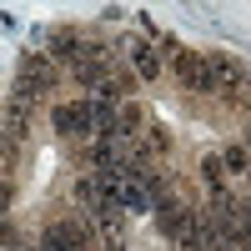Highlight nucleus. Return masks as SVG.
<instances>
[{
	"instance_id": "1",
	"label": "nucleus",
	"mask_w": 251,
	"mask_h": 251,
	"mask_svg": "<svg viewBox=\"0 0 251 251\" xmlns=\"http://www.w3.org/2000/svg\"><path fill=\"white\" fill-rule=\"evenodd\" d=\"M156 50H161V60H171V75L181 80V91H191V96H211L206 50H186V46H176L171 35H166V40H156Z\"/></svg>"
},
{
	"instance_id": "2",
	"label": "nucleus",
	"mask_w": 251,
	"mask_h": 251,
	"mask_svg": "<svg viewBox=\"0 0 251 251\" xmlns=\"http://www.w3.org/2000/svg\"><path fill=\"white\" fill-rule=\"evenodd\" d=\"M206 75H211V96H226V100H241L246 91V66L231 55V50H206Z\"/></svg>"
},
{
	"instance_id": "3",
	"label": "nucleus",
	"mask_w": 251,
	"mask_h": 251,
	"mask_svg": "<svg viewBox=\"0 0 251 251\" xmlns=\"http://www.w3.org/2000/svg\"><path fill=\"white\" fill-rule=\"evenodd\" d=\"M91 226L96 236V251H126L131 246V221H126V211H116V206H100L96 216H80Z\"/></svg>"
},
{
	"instance_id": "4",
	"label": "nucleus",
	"mask_w": 251,
	"mask_h": 251,
	"mask_svg": "<svg viewBox=\"0 0 251 251\" xmlns=\"http://www.w3.org/2000/svg\"><path fill=\"white\" fill-rule=\"evenodd\" d=\"M15 80H20V86H30V91H40V96H50V91L60 86V66H55L46 50H25V55H20V66H15Z\"/></svg>"
},
{
	"instance_id": "5",
	"label": "nucleus",
	"mask_w": 251,
	"mask_h": 251,
	"mask_svg": "<svg viewBox=\"0 0 251 251\" xmlns=\"http://www.w3.org/2000/svg\"><path fill=\"white\" fill-rule=\"evenodd\" d=\"M50 126L66 141H91V100H60V106H50Z\"/></svg>"
},
{
	"instance_id": "6",
	"label": "nucleus",
	"mask_w": 251,
	"mask_h": 251,
	"mask_svg": "<svg viewBox=\"0 0 251 251\" xmlns=\"http://www.w3.org/2000/svg\"><path fill=\"white\" fill-rule=\"evenodd\" d=\"M121 50H126V66H131L141 80H156V75L166 71V60H161V50H156V40H146V35H126V40H121Z\"/></svg>"
},
{
	"instance_id": "7",
	"label": "nucleus",
	"mask_w": 251,
	"mask_h": 251,
	"mask_svg": "<svg viewBox=\"0 0 251 251\" xmlns=\"http://www.w3.org/2000/svg\"><path fill=\"white\" fill-rule=\"evenodd\" d=\"M156 226H161V236H171V241H181L186 231H191V216H196V206H186V201H176V196H161L156 206Z\"/></svg>"
},
{
	"instance_id": "8",
	"label": "nucleus",
	"mask_w": 251,
	"mask_h": 251,
	"mask_svg": "<svg viewBox=\"0 0 251 251\" xmlns=\"http://www.w3.org/2000/svg\"><path fill=\"white\" fill-rule=\"evenodd\" d=\"M46 46H50L46 55L55 60V66H66V71H71L75 60L86 55V35H80V30H50V40H46Z\"/></svg>"
},
{
	"instance_id": "9",
	"label": "nucleus",
	"mask_w": 251,
	"mask_h": 251,
	"mask_svg": "<svg viewBox=\"0 0 251 251\" xmlns=\"http://www.w3.org/2000/svg\"><path fill=\"white\" fill-rule=\"evenodd\" d=\"M71 196H75V206H80V216H96L100 206H106V201H100V191H96V181H91V171H86V176H75Z\"/></svg>"
},
{
	"instance_id": "10",
	"label": "nucleus",
	"mask_w": 251,
	"mask_h": 251,
	"mask_svg": "<svg viewBox=\"0 0 251 251\" xmlns=\"http://www.w3.org/2000/svg\"><path fill=\"white\" fill-rule=\"evenodd\" d=\"M221 166H226V176H246V166H251V151H246V141H231V146H221Z\"/></svg>"
},
{
	"instance_id": "11",
	"label": "nucleus",
	"mask_w": 251,
	"mask_h": 251,
	"mask_svg": "<svg viewBox=\"0 0 251 251\" xmlns=\"http://www.w3.org/2000/svg\"><path fill=\"white\" fill-rule=\"evenodd\" d=\"M201 181H206V191H226V166H221L216 151L201 156Z\"/></svg>"
},
{
	"instance_id": "12",
	"label": "nucleus",
	"mask_w": 251,
	"mask_h": 251,
	"mask_svg": "<svg viewBox=\"0 0 251 251\" xmlns=\"http://www.w3.org/2000/svg\"><path fill=\"white\" fill-rule=\"evenodd\" d=\"M0 216H10V181L0 176Z\"/></svg>"
},
{
	"instance_id": "13",
	"label": "nucleus",
	"mask_w": 251,
	"mask_h": 251,
	"mask_svg": "<svg viewBox=\"0 0 251 251\" xmlns=\"http://www.w3.org/2000/svg\"><path fill=\"white\" fill-rule=\"evenodd\" d=\"M10 156H15V146L5 141V131H0V171H5V166H10Z\"/></svg>"
}]
</instances>
